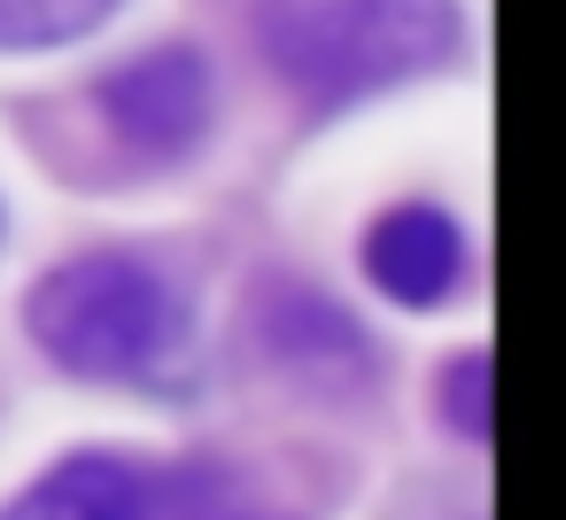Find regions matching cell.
<instances>
[{
  "label": "cell",
  "mask_w": 566,
  "mask_h": 520,
  "mask_svg": "<svg viewBox=\"0 0 566 520\" xmlns=\"http://www.w3.org/2000/svg\"><path fill=\"white\" fill-rule=\"evenodd\" d=\"M117 17V0H0V48H71Z\"/></svg>",
  "instance_id": "obj_6"
},
{
  "label": "cell",
  "mask_w": 566,
  "mask_h": 520,
  "mask_svg": "<svg viewBox=\"0 0 566 520\" xmlns=\"http://www.w3.org/2000/svg\"><path fill=\"white\" fill-rule=\"evenodd\" d=\"M442 396H450V427L458 435H489V357H458Z\"/></svg>",
  "instance_id": "obj_7"
},
{
  "label": "cell",
  "mask_w": 566,
  "mask_h": 520,
  "mask_svg": "<svg viewBox=\"0 0 566 520\" xmlns=\"http://www.w3.org/2000/svg\"><path fill=\"white\" fill-rule=\"evenodd\" d=\"M102 110H109V125L125 133L133 156L171 164V156H187L210 133V63L195 48L133 55L125 71L102 79Z\"/></svg>",
  "instance_id": "obj_3"
},
{
  "label": "cell",
  "mask_w": 566,
  "mask_h": 520,
  "mask_svg": "<svg viewBox=\"0 0 566 520\" xmlns=\"http://www.w3.org/2000/svg\"><path fill=\"white\" fill-rule=\"evenodd\" d=\"M365 280L403 303V311H434L458 280H465V233L458 218L427 210V202H403L388 210L373 233H365Z\"/></svg>",
  "instance_id": "obj_4"
},
{
  "label": "cell",
  "mask_w": 566,
  "mask_h": 520,
  "mask_svg": "<svg viewBox=\"0 0 566 520\" xmlns=\"http://www.w3.org/2000/svg\"><path fill=\"white\" fill-rule=\"evenodd\" d=\"M0 520H156V481L140 458L78 450L55 474H40Z\"/></svg>",
  "instance_id": "obj_5"
},
{
  "label": "cell",
  "mask_w": 566,
  "mask_h": 520,
  "mask_svg": "<svg viewBox=\"0 0 566 520\" xmlns=\"http://www.w3.org/2000/svg\"><path fill=\"white\" fill-rule=\"evenodd\" d=\"M465 48L450 0H303L272 17V63L303 102H365L403 79L442 71Z\"/></svg>",
  "instance_id": "obj_1"
},
{
  "label": "cell",
  "mask_w": 566,
  "mask_h": 520,
  "mask_svg": "<svg viewBox=\"0 0 566 520\" xmlns=\"http://www.w3.org/2000/svg\"><path fill=\"white\" fill-rule=\"evenodd\" d=\"M32 342L86 373V381H133V373H156L179 342V303L171 288L140 264V257H117V249H94V257H71L55 264L32 303Z\"/></svg>",
  "instance_id": "obj_2"
}]
</instances>
